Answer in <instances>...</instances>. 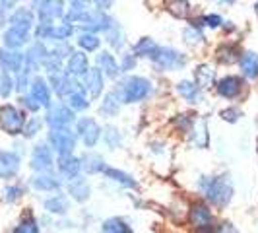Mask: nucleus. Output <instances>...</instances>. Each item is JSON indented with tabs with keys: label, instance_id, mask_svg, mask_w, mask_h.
<instances>
[{
	"label": "nucleus",
	"instance_id": "nucleus-25",
	"mask_svg": "<svg viewBox=\"0 0 258 233\" xmlns=\"http://www.w3.org/2000/svg\"><path fill=\"white\" fill-rule=\"evenodd\" d=\"M10 27H16V29H22V31H29V27L33 26V14L29 10H18L10 18Z\"/></svg>",
	"mask_w": 258,
	"mask_h": 233
},
{
	"label": "nucleus",
	"instance_id": "nucleus-23",
	"mask_svg": "<svg viewBox=\"0 0 258 233\" xmlns=\"http://www.w3.org/2000/svg\"><path fill=\"white\" fill-rule=\"evenodd\" d=\"M51 84H52V90L56 91L58 95H68V93H72V91H74L72 82H70L68 74H64V72L51 74Z\"/></svg>",
	"mask_w": 258,
	"mask_h": 233
},
{
	"label": "nucleus",
	"instance_id": "nucleus-54",
	"mask_svg": "<svg viewBox=\"0 0 258 233\" xmlns=\"http://www.w3.org/2000/svg\"><path fill=\"white\" fill-rule=\"evenodd\" d=\"M256 150H258V142H256Z\"/></svg>",
	"mask_w": 258,
	"mask_h": 233
},
{
	"label": "nucleus",
	"instance_id": "nucleus-26",
	"mask_svg": "<svg viewBox=\"0 0 258 233\" xmlns=\"http://www.w3.org/2000/svg\"><path fill=\"white\" fill-rule=\"evenodd\" d=\"M26 41H27V31H22V29L10 27V29L4 33V45H6V47H10V49L22 47Z\"/></svg>",
	"mask_w": 258,
	"mask_h": 233
},
{
	"label": "nucleus",
	"instance_id": "nucleus-40",
	"mask_svg": "<svg viewBox=\"0 0 258 233\" xmlns=\"http://www.w3.org/2000/svg\"><path fill=\"white\" fill-rule=\"evenodd\" d=\"M78 43H80V47L84 51H95L99 47V39L95 37L93 33H82L80 39H78Z\"/></svg>",
	"mask_w": 258,
	"mask_h": 233
},
{
	"label": "nucleus",
	"instance_id": "nucleus-16",
	"mask_svg": "<svg viewBox=\"0 0 258 233\" xmlns=\"http://www.w3.org/2000/svg\"><path fill=\"white\" fill-rule=\"evenodd\" d=\"M26 56L18 51H0V68L2 70H10V72H16V70H22V65H24Z\"/></svg>",
	"mask_w": 258,
	"mask_h": 233
},
{
	"label": "nucleus",
	"instance_id": "nucleus-50",
	"mask_svg": "<svg viewBox=\"0 0 258 233\" xmlns=\"http://www.w3.org/2000/svg\"><path fill=\"white\" fill-rule=\"evenodd\" d=\"M216 233H239L237 229H235V225L233 223H229V221H223L221 225H218V231Z\"/></svg>",
	"mask_w": 258,
	"mask_h": 233
},
{
	"label": "nucleus",
	"instance_id": "nucleus-49",
	"mask_svg": "<svg viewBox=\"0 0 258 233\" xmlns=\"http://www.w3.org/2000/svg\"><path fill=\"white\" fill-rule=\"evenodd\" d=\"M134 65H136L134 54H124V56H122V65H120V68H122V70H132V68H134Z\"/></svg>",
	"mask_w": 258,
	"mask_h": 233
},
{
	"label": "nucleus",
	"instance_id": "nucleus-45",
	"mask_svg": "<svg viewBox=\"0 0 258 233\" xmlns=\"http://www.w3.org/2000/svg\"><path fill=\"white\" fill-rule=\"evenodd\" d=\"M14 86V82H12V78L8 76V74H2L0 76V95H4V97H8L10 93H12V88Z\"/></svg>",
	"mask_w": 258,
	"mask_h": 233
},
{
	"label": "nucleus",
	"instance_id": "nucleus-13",
	"mask_svg": "<svg viewBox=\"0 0 258 233\" xmlns=\"http://www.w3.org/2000/svg\"><path fill=\"white\" fill-rule=\"evenodd\" d=\"M31 167L37 171H47L52 167V152L47 146H37L31 155Z\"/></svg>",
	"mask_w": 258,
	"mask_h": 233
},
{
	"label": "nucleus",
	"instance_id": "nucleus-53",
	"mask_svg": "<svg viewBox=\"0 0 258 233\" xmlns=\"http://www.w3.org/2000/svg\"><path fill=\"white\" fill-rule=\"evenodd\" d=\"M254 8H256V14H258V2H256V4H254Z\"/></svg>",
	"mask_w": 258,
	"mask_h": 233
},
{
	"label": "nucleus",
	"instance_id": "nucleus-2",
	"mask_svg": "<svg viewBox=\"0 0 258 233\" xmlns=\"http://www.w3.org/2000/svg\"><path fill=\"white\" fill-rule=\"evenodd\" d=\"M150 90H152V84L146 78L130 76L126 80H122V84L116 90V93L120 95V101H124V103H136V101H142L144 97H148Z\"/></svg>",
	"mask_w": 258,
	"mask_h": 233
},
{
	"label": "nucleus",
	"instance_id": "nucleus-3",
	"mask_svg": "<svg viewBox=\"0 0 258 233\" xmlns=\"http://www.w3.org/2000/svg\"><path fill=\"white\" fill-rule=\"evenodd\" d=\"M49 142L60 155H70L76 148V134L70 129H52L49 132Z\"/></svg>",
	"mask_w": 258,
	"mask_h": 233
},
{
	"label": "nucleus",
	"instance_id": "nucleus-46",
	"mask_svg": "<svg viewBox=\"0 0 258 233\" xmlns=\"http://www.w3.org/2000/svg\"><path fill=\"white\" fill-rule=\"evenodd\" d=\"M4 194H6V200H8V202H14V200L20 198L22 189H20V187H6V189H4Z\"/></svg>",
	"mask_w": 258,
	"mask_h": 233
},
{
	"label": "nucleus",
	"instance_id": "nucleus-27",
	"mask_svg": "<svg viewBox=\"0 0 258 233\" xmlns=\"http://www.w3.org/2000/svg\"><path fill=\"white\" fill-rule=\"evenodd\" d=\"M68 193L72 194L74 200L84 202L90 196V187H88V183L84 181V179H74V181L68 185Z\"/></svg>",
	"mask_w": 258,
	"mask_h": 233
},
{
	"label": "nucleus",
	"instance_id": "nucleus-19",
	"mask_svg": "<svg viewBox=\"0 0 258 233\" xmlns=\"http://www.w3.org/2000/svg\"><path fill=\"white\" fill-rule=\"evenodd\" d=\"M177 91L181 93V97H184L188 103H200L202 101V91L200 88L192 84V82H188V80H182L177 84Z\"/></svg>",
	"mask_w": 258,
	"mask_h": 233
},
{
	"label": "nucleus",
	"instance_id": "nucleus-6",
	"mask_svg": "<svg viewBox=\"0 0 258 233\" xmlns=\"http://www.w3.org/2000/svg\"><path fill=\"white\" fill-rule=\"evenodd\" d=\"M84 29H88V31H107L111 24H113V20L111 18H107L103 12H99V10H95V12H86L80 20H78Z\"/></svg>",
	"mask_w": 258,
	"mask_h": 233
},
{
	"label": "nucleus",
	"instance_id": "nucleus-8",
	"mask_svg": "<svg viewBox=\"0 0 258 233\" xmlns=\"http://www.w3.org/2000/svg\"><path fill=\"white\" fill-rule=\"evenodd\" d=\"M72 26L68 24H58V26H52V24H41L37 29V37L41 39H54V41H64L72 35Z\"/></svg>",
	"mask_w": 258,
	"mask_h": 233
},
{
	"label": "nucleus",
	"instance_id": "nucleus-5",
	"mask_svg": "<svg viewBox=\"0 0 258 233\" xmlns=\"http://www.w3.org/2000/svg\"><path fill=\"white\" fill-rule=\"evenodd\" d=\"M0 125L8 134H20V132H24V127H26V116L20 109L6 105L0 111Z\"/></svg>",
	"mask_w": 258,
	"mask_h": 233
},
{
	"label": "nucleus",
	"instance_id": "nucleus-20",
	"mask_svg": "<svg viewBox=\"0 0 258 233\" xmlns=\"http://www.w3.org/2000/svg\"><path fill=\"white\" fill-rule=\"evenodd\" d=\"M97 66H99V72L109 78H116L118 72H120V70H118V63H116L115 56H113L111 52H101V54L97 56Z\"/></svg>",
	"mask_w": 258,
	"mask_h": 233
},
{
	"label": "nucleus",
	"instance_id": "nucleus-43",
	"mask_svg": "<svg viewBox=\"0 0 258 233\" xmlns=\"http://www.w3.org/2000/svg\"><path fill=\"white\" fill-rule=\"evenodd\" d=\"M41 119L37 116H33V119H29L26 123V127H24V134H26V138H31V136H35L39 130H41Z\"/></svg>",
	"mask_w": 258,
	"mask_h": 233
},
{
	"label": "nucleus",
	"instance_id": "nucleus-14",
	"mask_svg": "<svg viewBox=\"0 0 258 233\" xmlns=\"http://www.w3.org/2000/svg\"><path fill=\"white\" fill-rule=\"evenodd\" d=\"M20 169V157L12 152H0V177H14Z\"/></svg>",
	"mask_w": 258,
	"mask_h": 233
},
{
	"label": "nucleus",
	"instance_id": "nucleus-15",
	"mask_svg": "<svg viewBox=\"0 0 258 233\" xmlns=\"http://www.w3.org/2000/svg\"><path fill=\"white\" fill-rule=\"evenodd\" d=\"M190 221H192V225L196 227H208L210 223H212V212H210V208L206 204H202V202H196L190 206Z\"/></svg>",
	"mask_w": 258,
	"mask_h": 233
},
{
	"label": "nucleus",
	"instance_id": "nucleus-44",
	"mask_svg": "<svg viewBox=\"0 0 258 233\" xmlns=\"http://www.w3.org/2000/svg\"><path fill=\"white\" fill-rule=\"evenodd\" d=\"M12 233H39V227L33 218H27V220L22 221Z\"/></svg>",
	"mask_w": 258,
	"mask_h": 233
},
{
	"label": "nucleus",
	"instance_id": "nucleus-1",
	"mask_svg": "<svg viewBox=\"0 0 258 233\" xmlns=\"http://www.w3.org/2000/svg\"><path fill=\"white\" fill-rule=\"evenodd\" d=\"M202 191L208 196V200L216 206H225L231 200L233 185L229 177L221 175V177H214V179H206L202 181Z\"/></svg>",
	"mask_w": 258,
	"mask_h": 233
},
{
	"label": "nucleus",
	"instance_id": "nucleus-38",
	"mask_svg": "<svg viewBox=\"0 0 258 233\" xmlns=\"http://www.w3.org/2000/svg\"><path fill=\"white\" fill-rule=\"evenodd\" d=\"M105 175L109 177V179H113L115 183H120V185H124V187H136V181L126 175V173H122V171H118V169H105Z\"/></svg>",
	"mask_w": 258,
	"mask_h": 233
},
{
	"label": "nucleus",
	"instance_id": "nucleus-28",
	"mask_svg": "<svg viewBox=\"0 0 258 233\" xmlns=\"http://www.w3.org/2000/svg\"><path fill=\"white\" fill-rule=\"evenodd\" d=\"M241 70L246 78L258 76V54L256 52H246L241 59Z\"/></svg>",
	"mask_w": 258,
	"mask_h": 233
},
{
	"label": "nucleus",
	"instance_id": "nucleus-30",
	"mask_svg": "<svg viewBox=\"0 0 258 233\" xmlns=\"http://www.w3.org/2000/svg\"><path fill=\"white\" fill-rule=\"evenodd\" d=\"M118 107H120V95L115 91H109L105 95L103 103H101V111L105 115H116L118 113Z\"/></svg>",
	"mask_w": 258,
	"mask_h": 233
},
{
	"label": "nucleus",
	"instance_id": "nucleus-39",
	"mask_svg": "<svg viewBox=\"0 0 258 233\" xmlns=\"http://www.w3.org/2000/svg\"><path fill=\"white\" fill-rule=\"evenodd\" d=\"M103 140H105V144H107L109 148H113V150L118 148L120 142H122V138H120V134H118V130H116L115 127H105Z\"/></svg>",
	"mask_w": 258,
	"mask_h": 233
},
{
	"label": "nucleus",
	"instance_id": "nucleus-9",
	"mask_svg": "<svg viewBox=\"0 0 258 233\" xmlns=\"http://www.w3.org/2000/svg\"><path fill=\"white\" fill-rule=\"evenodd\" d=\"M72 119H74L72 109L62 103L52 105L51 109H49V113H47V121H49V125H51L52 129H62Z\"/></svg>",
	"mask_w": 258,
	"mask_h": 233
},
{
	"label": "nucleus",
	"instance_id": "nucleus-42",
	"mask_svg": "<svg viewBox=\"0 0 258 233\" xmlns=\"http://www.w3.org/2000/svg\"><path fill=\"white\" fill-rule=\"evenodd\" d=\"M169 10L179 16V18H186V14L190 12V4L188 2H167Z\"/></svg>",
	"mask_w": 258,
	"mask_h": 233
},
{
	"label": "nucleus",
	"instance_id": "nucleus-7",
	"mask_svg": "<svg viewBox=\"0 0 258 233\" xmlns=\"http://www.w3.org/2000/svg\"><path fill=\"white\" fill-rule=\"evenodd\" d=\"M78 134H80V138L84 140V144L91 148V146H95L97 140H99V136H101V129H99V125L93 121V119H82V121H78Z\"/></svg>",
	"mask_w": 258,
	"mask_h": 233
},
{
	"label": "nucleus",
	"instance_id": "nucleus-21",
	"mask_svg": "<svg viewBox=\"0 0 258 233\" xmlns=\"http://www.w3.org/2000/svg\"><path fill=\"white\" fill-rule=\"evenodd\" d=\"M58 169H60V173L66 175V177H70V179H76L78 173H80V169H82V163H80V159L74 157V155H60V159H58Z\"/></svg>",
	"mask_w": 258,
	"mask_h": 233
},
{
	"label": "nucleus",
	"instance_id": "nucleus-37",
	"mask_svg": "<svg viewBox=\"0 0 258 233\" xmlns=\"http://www.w3.org/2000/svg\"><path fill=\"white\" fill-rule=\"evenodd\" d=\"M45 208L52 212V214H64L66 210H68V200H66L62 194H58V196H52L49 198L47 202H45Z\"/></svg>",
	"mask_w": 258,
	"mask_h": 233
},
{
	"label": "nucleus",
	"instance_id": "nucleus-24",
	"mask_svg": "<svg viewBox=\"0 0 258 233\" xmlns=\"http://www.w3.org/2000/svg\"><path fill=\"white\" fill-rule=\"evenodd\" d=\"M80 163H82V169H86L88 173H101L105 169V161L101 155L97 154H86L82 159H80Z\"/></svg>",
	"mask_w": 258,
	"mask_h": 233
},
{
	"label": "nucleus",
	"instance_id": "nucleus-48",
	"mask_svg": "<svg viewBox=\"0 0 258 233\" xmlns=\"http://www.w3.org/2000/svg\"><path fill=\"white\" fill-rule=\"evenodd\" d=\"M66 54H72V49H70L68 45H60V47H56V49L52 51V56L58 59V61H60L62 56H66Z\"/></svg>",
	"mask_w": 258,
	"mask_h": 233
},
{
	"label": "nucleus",
	"instance_id": "nucleus-29",
	"mask_svg": "<svg viewBox=\"0 0 258 233\" xmlns=\"http://www.w3.org/2000/svg\"><path fill=\"white\" fill-rule=\"evenodd\" d=\"M190 142L196 148H206L208 146V127L204 121L196 123V127L192 130V136H190Z\"/></svg>",
	"mask_w": 258,
	"mask_h": 233
},
{
	"label": "nucleus",
	"instance_id": "nucleus-52",
	"mask_svg": "<svg viewBox=\"0 0 258 233\" xmlns=\"http://www.w3.org/2000/svg\"><path fill=\"white\" fill-rule=\"evenodd\" d=\"M22 103L26 105L27 109H31V111H37V109H39V105L35 103V101L31 99V97H24V99H22Z\"/></svg>",
	"mask_w": 258,
	"mask_h": 233
},
{
	"label": "nucleus",
	"instance_id": "nucleus-4",
	"mask_svg": "<svg viewBox=\"0 0 258 233\" xmlns=\"http://www.w3.org/2000/svg\"><path fill=\"white\" fill-rule=\"evenodd\" d=\"M152 61L161 70H177V68H182V66L186 65L184 54H181L175 49H169V47H157V51L154 52Z\"/></svg>",
	"mask_w": 258,
	"mask_h": 233
},
{
	"label": "nucleus",
	"instance_id": "nucleus-51",
	"mask_svg": "<svg viewBox=\"0 0 258 233\" xmlns=\"http://www.w3.org/2000/svg\"><path fill=\"white\" fill-rule=\"evenodd\" d=\"M202 22H206V26H210V27H218L221 24V18L214 14V16H206Z\"/></svg>",
	"mask_w": 258,
	"mask_h": 233
},
{
	"label": "nucleus",
	"instance_id": "nucleus-36",
	"mask_svg": "<svg viewBox=\"0 0 258 233\" xmlns=\"http://www.w3.org/2000/svg\"><path fill=\"white\" fill-rule=\"evenodd\" d=\"M68 103H70V109H72V111H84V109H88L90 101L86 99L84 91L74 90L72 93H68Z\"/></svg>",
	"mask_w": 258,
	"mask_h": 233
},
{
	"label": "nucleus",
	"instance_id": "nucleus-11",
	"mask_svg": "<svg viewBox=\"0 0 258 233\" xmlns=\"http://www.w3.org/2000/svg\"><path fill=\"white\" fill-rule=\"evenodd\" d=\"M37 6L39 18H41V24H51L54 18H60L62 16V2H35Z\"/></svg>",
	"mask_w": 258,
	"mask_h": 233
},
{
	"label": "nucleus",
	"instance_id": "nucleus-12",
	"mask_svg": "<svg viewBox=\"0 0 258 233\" xmlns=\"http://www.w3.org/2000/svg\"><path fill=\"white\" fill-rule=\"evenodd\" d=\"M241 90H243V82H241V78L237 76L221 78L220 84H218V93H220L221 97H225V99L237 97L241 93Z\"/></svg>",
	"mask_w": 258,
	"mask_h": 233
},
{
	"label": "nucleus",
	"instance_id": "nucleus-35",
	"mask_svg": "<svg viewBox=\"0 0 258 233\" xmlns=\"http://www.w3.org/2000/svg\"><path fill=\"white\" fill-rule=\"evenodd\" d=\"M239 49L235 45H223L220 51H218V59H220L223 65H233L235 61H239Z\"/></svg>",
	"mask_w": 258,
	"mask_h": 233
},
{
	"label": "nucleus",
	"instance_id": "nucleus-10",
	"mask_svg": "<svg viewBox=\"0 0 258 233\" xmlns=\"http://www.w3.org/2000/svg\"><path fill=\"white\" fill-rule=\"evenodd\" d=\"M82 88L88 91L91 97H97L103 90V74L99 68H88V72L82 76Z\"/></svg>",
	"mask_w": 258,
	"mask_h": 233
},
{
	"label": "nucleus",
	"instance_id": "nucleus-17",
	"mask_svg": "<svg viewBox=\"0 0 258 233\" xmlns=\"http://www.w3.org/2000/svg\"><path fill=\"white\" fill-rule=\"evenodd\" d=\"M194 80H196V86L202 88V90L212 88L214 82H216V70H214V66L200 65L196 70H194Z\"/></svg>",
	"mask_w": 258,
	"mask_h": 233
},
{
	"label": "nucleus",
	"instance_id": "nucleus-34",
	"mask_svg": "<svg viewBox=\"0 0 258 233\" xmlns=\"http://www.w3.org/2000/svg\"><path fill=\"white\" fill-rule=\"evenodd\" d=\"M107 41H109L115 49H122V47H124V33H122V29L116 26L115 22L107 29Z\"/></svg>",
	"mask_w": 258,
	"mask_h": 233
},
{
	"label": "nucleus",
	"instance_id": "nucleus-41",
	"mask_svg": "<svg viewBox=\"0 0 258 233\" xmlns=\"http://www.w3.org/2000/svg\"><path fill=\"white\" fill-rule=\"evenodd\" d=\"M184 41H186L188 45H198V43L204 41V35H202V31L196 26L186 27V29H184Z\"/></svg>",
	"mask_w": 258,
	"mask_h": 233
},
{
	"label": "nucleus",
	"instance_id": "nucleus-33",
	"mask_svg": "<svg viewBox=\"0 0 258 233\" xmlns=\"http://www.w3.org/2000/svg\"><path fill=\"white\" fill-rule=\"evenodd\" d=\"M33 187L37 191H56L60 187V183L56 181L54 177H51V175H37L33 179Z\"/></svg>",
	"mask_w": 258,
	"mask_h": 233
},
{
	"label": "nucleus",
	"instance_id": "nucleus-47",
	"mask_svg": "<svg viewBox=\"0 0 258 233\" xmlns=\"http://www.w3.org/2000/svg\"><path fill=\"white\" fill-rule=\"evenodd\" d=\"M221 116H223V121H229V123H235L239 116H241V111L239 109H225L223 113H221Z\"/></svg>",
	"mask_w": 258,
	"mask_h": 233
},
{
	"label": "nucleus",
	"instance_id": "nucleus-31",
	"mask_svg": "<svg viewBox=\"0 0 258 233\" xmlns=\"http://www.w3.org/2000/svg\"><path fill=\"white\" fill-rule=\"evenodd\" d=\"M155 51H157V45L148 37L140 39V41L134 45V56H150V59H152Z\"/></svg>",
	"mask_w": 258,
	"mask_h": 233
},
{
	"label": "nucleus",
	"instance_id": "nucleus-32",
	"mask_svg": "<svg viewBox=\"0 0 258 233\" xmlns=\"http://www.w3.org/2000/svg\"><path fill=\"white\" fill-rule=\"evenodd\" d=\"M101 233H132L130 225H126V221L118 220V218H111L103 223Z\"/></svg>",
	"mask_w": 258,
	"mask_h": 233
},
{
	"label": "nucleus",
	"instance_id": "nucleus-18",
	"mask_svg": "<svg viewBox=\"0 0 258 233\" xmlns=\"http://www.w3.org/2000/svg\"><path fill=\"white\" fill-rule=\"evenodd\" d=\"M29 97H31L39 107H41V105H49L51 93H49V88H47L45 80H41V78H35V80H33V84H31V95H29Z\"/></svg>",
	"mask_w": 258,
	"mask_h": 233
},
{
	"label": "nucleus",
	"instance_id": "nucleus-22",
	"mask_svg": "<svg viewBox=\"0 0 258 233\" xmlns=\"http://www.w3.org/2000/svg\"><path fill=\"white\" fill-rule=\"evenodd\" d=\"M88 72V56L84 52H72L68 59V74L84 76Z\"/></svg>",
	"mask_w": 258,
	"mask_h": 233
}]
</instances>
